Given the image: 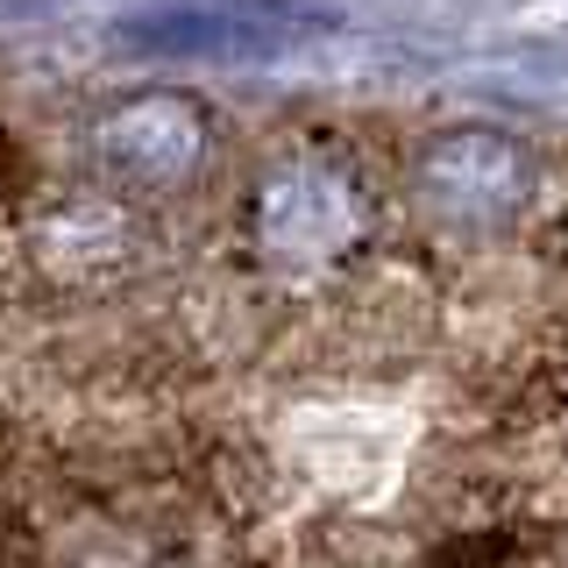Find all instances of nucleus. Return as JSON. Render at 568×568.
Listing matches in <instances>:
<instances>
[{
    "label": "nucleus",
    "instance_id": "1",
    "mask_svg": "<svg viewBox=\"0 0 568 568\" xmlns=\"http://www.w3.org/2000/svg\"><path fill=\"white\" fill-rule=\"evenodd\" d=\"M334 29V8L313 0H171V8H142L114 29L121 50L164 64H248L298 50Z\"/></svg>",
    "mask_w": 568,
    "mask_h": 568
},
{
    "label": "nucleus",
    "instance_id": "2",
    "mask_svg": "<svg viewBox=\"0 0 568 568\" xmlns=\"http://www.w3.org/2000/svg\"><path fill=\"white\" fill-rule=\"evenodd\" d=\"M532 192V156L526 142L497 129H462L434 142V156L419 164V200L448 235H497L511 227V213Z\"/></svg>",
    "mask_w": 568,
    "mask_h": 568
},
{
    "label": "nucleus",
    "instance_id": "3",
    "mask_svg": "<svg viewBox=\"0 0 568 568\" xmlns=\"http://www.w3.org/2000/svg\"><path fill=\"white\" fill-rule=\"evenodd\" d=\"M100 164L121 185H185L206 164V114L178 93H142L106 114Z\"/></svg>",
    "mask_w": 568,
    "mask_h": 568
},
{
    "label": "nucleus",
    "instance_id": "4",
    "mask_svg": "<svg viewBox=\"0 0 568 568\" xmlns=\"http://www.w3.org/2000/svg\"><path fill=\"white\" fill-rule=\"evenodd\" d=\"M36 8H50V0H0V22H14V14H36Z\"/></svg>",
    "mask_w": 568,
    "mask_h": 568
}]
</instances>
